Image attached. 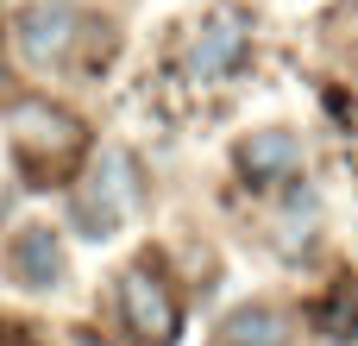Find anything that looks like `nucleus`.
<instances>
[{"label":"nucleus","instance_id":"f257e3e1","mask_svg":"<svg viewBox=\"0 0 358 346\" xmlns=\"http://www.w3.org/2000/svg\"><path fill=\"white\" fill-rule=\"evenodd\" d=\"M132 202H138V170H132V158L120 151V145H107L101 151V164H94V177H88V189L76 195V227H82V240H113V227H120V214H132Z\"/></svg>","mask_w":358,"mask_h":346},{"label":"nucleus","instance_id":"f03ea898","mask_svg":"<svg viewBox=\"0 0 358 346\" xmlns=\"http://www.w3.org/2000/svg\"><path fill=\"white\" fill-rule=\"evenodd\" d=\"M6 132H13V151L19 158H44V164H63V158H76L82 151V120L76 113H63V107H50V101H13L6 107Z\"/></svg>","mask_w":358,"mask_h":346},{"label":"nucleus","instance_id":"7ed1b4c3","mask_svg":"<svg viewBox=\"0 0 358 346\" xmlns=\"http://www.w3.org/2000/svg\"><path fill=\"white\" fill-rule=\"evenodd\" d=\"M120 315H126V328H132L145 346H170V340H176V328H182L176 296H170V290H164V277H157V271H145V265L120 277Z\"/></svg>","mask_w":358,"mask_h":346},{"label":"nucleus","instance_id":"20e7f679","mask_svg":"<svg viewBox=\"0 0 358 346\" xmlns=\"http://www.w3.org/2000/svg\"><path fill=\"white\" fill-rule=\"evenodd\" d=\"M239 57H245V19L239 13H214L195 32V44H189V76L195 82H220Z\"/></svg>","mask_w":358,"mask_h":346},{"label":"nucleus","instance_id":"39448f33","mask_svg":"<svg viewBox=\"0 0 358 346\" xmlns=\"http://www.w3.org/2000/svg\"><path fill=\"white\" fill-rule=\"evenodd\" d=\"M239 170H245L252 183H283V177L302 170V139L283 132V126H264V132H252V139L239 145Z\"/></svg>","mask_w":358,"mask_h":346},{"label":"nucleus","instance_id":"423d86ee","mask_svg":"<svg viewBox=\"0 0 358 346\" xmlns=\"http://www.w3.org/2000/svg\"><path fill=\"white\" fill-rule=\"evenodd\" d=\"M19 50L31 57V63H50V57H63L69 50V38H76V19H69V6H57V0H38V6H25L19 13Z\"/></svg>","mask_w":358,"mask_h":346},{"label":"nucleus","instance_id":"0eeeda50","mask_svg":"<svg viewBox=\"0 0 358 346\" xmlns=\"http://www.w3.org/2000/svg\"><path fill=\"white\" fill-rule=\"evenodd\" d=\"M13 277L25 290H57L63 284V240L50 227H25L13 240Z\"/></svg>","mask_w":358,"mask_h":346},{"label":"nucleus","instance_id":"6e6552de","mask_svg":"<svg viewBox=\"0 0 358 346\" xmlns=\"http://www.w3.org/2000/svg\"><path fill=\"white\" fill-rule=\"evenodd\" d=\"M283 334H289V321L258 303V309H233V315H227L220 346H283Z\"/></svg>","mask_w":358,"mask_h":346},{"label":"nucleus","instance_id":"1a4fd4ad","mask_svg":"<svg viewBox=\"0 0 358 346\" xmlns=\"http://www.w3.org/2000/svg\"><path fill=\"white\" fill-rule=\"evenodd\" d=\"M76 346H107V340H94V334H76Z\"/></svg>","mask_w":358,"mask_h":346},{"label":"nucleus","instance_id":"9d476101","mask_svg":"<svg viewBox=\"0 0 358 346\" xmlns=\"http://www.w3.org/2000/svg\"><path fill=\"white\" fill-rule=\"evenodd\" d=\"M0 82H6V50H0Z\"/></svg>","mask_w":358,"mask_h":346},{"label":"nucleus","instance_id":"9b49d317","mask_svg":"<svg viewBox=\"0 0 358 346\" xmlns=\"http://www.w3.org/2000/svg\"><path fill=\"white\" fill-rule=\"evenodd\" d=\"M0 346H25V340H0Z\"/></svg>","mask_w":358,"mask_h":346}]
</instances>
